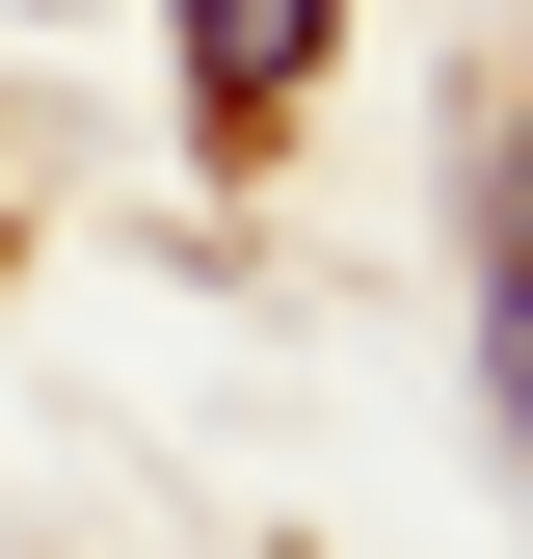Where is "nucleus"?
<instances>
[{
	"label": "nucleus",
	"instance_id": "obj_1",
	"mask_svg": "<svg viewBox=\"0 0 533 559\" xmlns=\"http://www.w3.org/2000/svg\"><path fill=\"white\" fill-rule=\"evenodd\" d=\"M320 53H347V0H187V81H214V133H266Z\"/></svg>",
	"mask_w": 533,
	"mask_h": 559
},
{
	"label": "nucleus",
	"instance_id": "obj_2",
	"mask_svg": "<svg viewBox=\"0 0 533 559\" xmlns=\"http://www.w3.org/2000/svg\"><path fill=\"white\" fill-rule=\"evenodd\" d=\"M481 427L533 453V160H481Z\"/></svg>",
	"mask_w": 533,
	"mask_h": 559
}]
</instances>
